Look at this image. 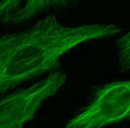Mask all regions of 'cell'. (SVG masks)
<instances>
[{
  "instance_id": "obj_2",
  "label": "cell",
  "mask_w": 130,
  "mask_h": 128,
  "mask_svg": "<svg viewBox=\"0 0 130 128\" xmlns=\"http://www.w3.org/2000/svg\"><path fill=\"white\" fill-rule=\"evenodd\" d=\"M130 120V80L90 86L87 102L66 128H101Z\"/></svg>"
},
{
  "instance_id": "obj_1",
  "label": "cell",
  "mask_w": 130,
  "mask_h": 128,
  "mask_svg": "<svg viewBox=\"0 0 130 128\" xmlns=\"http://www.w3.org/2000/svg\"><path fill=\"white\" fill-rule=\"evenodd\" d=\"M122 31L115 24L67 26L51 14L24 31L6 34L0 38V93L60 70L61 58L79 45Z\"/></svg>"
},
{
  "instance_id": "obj_3",
  "label": "cell",
  "mask_w": 130,
  "mask_h": 128,
  "mask_svg": "<svg viewBox=\"0 0 130 128\" xmlns=\"http://www.w3.org/2000/svg\"><path fill=\"white\" fill-rule=\"evenodd\" d=\"M67 80L58 70L27 88H22L0 96V128H22L35 118L45 100L55 96Z\"/></svg>"
},
{
  "instance_id": "obj_4",
  "label": "cell",
  "mask_w": 130,
  "mask_h": 128,
  "mask_svg": "<svg viewBox=\"0 0 130 128\" xmlns=\"http://www.w3.org/2000/svg\"><path fill=\"white\" fill-rule=\"evenodd\" d=\"M118 51V68L121 74L130 73V30L115 42Z\"/></svg>"
}]
</instances>
